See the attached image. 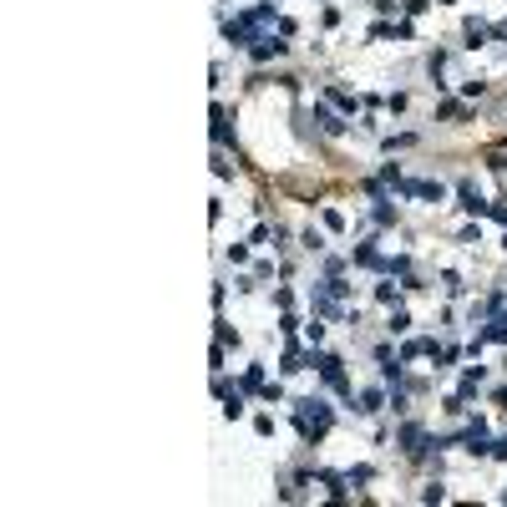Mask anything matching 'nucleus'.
Here are the masks:
<instances>
[{"mask_svg":"<svg viewBox=\"0 0 507 507\" xmlns=\"http://www.w3.org/2000/svg\"><path fill=\"white\" fill-rule=\"evenodd\" d=\"M330 421H335V416H330L325 401H314V395H310V401H299V432H305V436H325Z\"/></svg>","mask_w":507,"mask_h":507,"instance_id":"nucleus-1","label":"nucleus"},{"mask_svg":"<svg viewBox=\"0 0 507 507\" xmlns=\"http://www.w3.org/2000/svg\"><path fill=\"white\" fill-rule=\"evenodd\" d=\"M314 366H320V375H325L335 391H350V380H345V371H340V360H335V355H320Z\"/></svg>","mask_w":507,"mask_h":507,"instance_id":"nucleus-2","label":"nucleus"},{"mask_svg":"<svg viewBox=\"0 0 507 507\" xmlns=\"http://www.w3.org/2000/svg\"><path fill=\"white\" fill-rule=\"evenodd\" d=\"M462 208L467 213H487V203L477 198V188H462Z\"/></svg>","mask_w":507,"mask_h":507,"instance_id":"nucleus-3","label":"nucleus"},{"mask_svg":"<svg viewBox=\"0 0 507 507\" xmlns=\"http://www.w3.org/2000/svg\"><path fill=\"white\" fill-rule=\"evenodd\" d=\"M314 122H320V127H325V132H340V122H335V117H330V112H325V107H320V112H314Z\"/></svg>","mask_w":507,"mask_h":507,"instance_id":"nucleus-4","label":"nucleus"},{"mask_svg":"<svg viewBox=\"0 0 507 507\" xmlns=\"http://www.w3.org/2000/svg\"><path fill=\"white\" fill-rule=\"evenodd\" d=\"M360 411H380V391H366V395H360Z\"/></svg>","mask_w":507,"mask_h":507,"instance_id":"nucleus-5","label":"nucleus"}]
</instances>
